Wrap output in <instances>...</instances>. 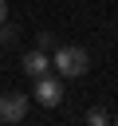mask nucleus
I'll return each mask as SVG.
<instances>
[{
    "instance_id": "f03ea898",
    "label": "nucleus",
    "mask_w": 118,
    "mask_h": 126,
    "mask_svg": "<svg viewBox=\"0 0 118 126\" xmlns=\"http://www.w3.org/2000/svg\"><path fill=\"white\" fill-rule=\"evenodd\" d=\"M24 118H28V98H24L20 91H4V94H0V122L16 126V122H24Z\"/></svg>"
},
{
    "instance_id": "39448f33",
    "label": "nucleus",
    "mask_w": 118,
    "mask_h": 126,
    "mask_svg": "<svg viewBox=\"0 0 118 126\" xmlns=\"http://www.w3.org/2000/svg\"><path fill=\"white\" fill-rule=\"evenodd\" d=\"M35 47H39V51H51V47H55V35H51V32H39V35H35Z\"/></svg>"
},
{
    "instance_id": "7ed1b4c3",
    "label": "nucleus",
    "mask_w": 118,
    "mask_h": 126,
    "mask_svg": "<svg viewBox=\"0 0 118 126\" xmlns=\"http://www.w3.org/2000/svg\"><path fill=\"white\" fill-rule=\"evenodd\" d=\"M35 98H39L43 106H59V102H63V83L51 79V75H39V79H35Z\"/></svg>"
},
{
    "instance_id": "423d86ee",
    "label": "nucleus",
    "mask_w": 118,
    "mask_h": 126,
    "mask_svg": "<svg viewBox=\"0 0 118 126\" xmlns=\"http://www.w3.org/2000/svg\"><path fill=\"white\" fill-rule=\"evenodd\" d=\"M87 122H90V126H106V122H110V114H106V110H90V114H87Z\"/></svg>"
},
{
    "instance_id": "20e7f679",
    "label": "nucleus",
    "mask_w": 118,
    "mask_h": 126,
    "mask_svg": "<svg viewBox=\"0 0 118 126\" xmlns=\"http://www.w3.org/2000/svg\"><path fill=\"white\" fill-rule=\"evenodd\" d=\"M47 67H51V59H47V51H28L24 55V75H31V79H39V75H47Z\"/></svg>"
},
{
    "instance_id": "0eeeda50",
    "label": "nucleus",
    "mask_w": 118,
    "mask_h": 126,
    "mask_svg": "<svg viewBox=\"0 0 118 126\" xmlns=\"http://www.w3.org/2000/svg\"><path fill=\"white\" fill-rule=\"evenodd\" d=\"M0 43H16V32H12V28H4V32H0Z\"/></svg>"
},
{
    "instance_id": "6e6552de",
    "label": "nucleus",
    "mask_w": 118,
    "mask_h": 126,
    "mask_svg": "<svg viewBox=\"0 0 118 126\" xmlns=\"http://www.w3.org/2000/svg\"><path fill=\"white\" fill-rule=\"evenodd\" d=\"M4 16H8V4H4V0H0V24H4Z\"/></svg>"
},
{
    "instance_id": "f257e3e1",
    "label": "nucleus",
    "mask_w": 118,
    "mask_h": 126,
    "mask_svg": "<svg viewBox=\"0 0 118 126\" xmlns=\"http://www.w3.org/2000/svg\"><path fill=\"white\" fill-rule=\"evenodd\" d=\"M87 67H90V59L83 47H59L55 51V71L63 79H79V75H87Z\"/></svg>"
}]
</instances>
